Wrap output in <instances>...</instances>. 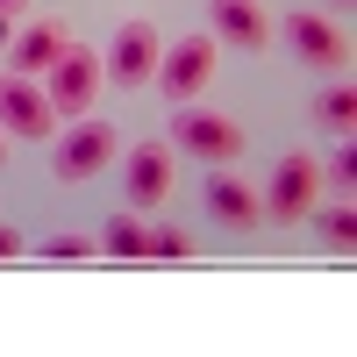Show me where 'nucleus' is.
I'll list each match as a JSON object with an SVG mask.
<instances>
[{
  "mask_svg": "<svg viewBox=\"0 0 357 357\" xmlns=\"http://www.w3.org/2000/svg\"><path fill=\"white\" fill-rule=\"evenodd\" d=\"M15 250H22V236H15V229H0V257H15Z\"/></svg>",
  "mask_w": 357,
  "mask_h": 357,
  "instance_id": "nucleus-19",
  "label": "nucleus"
},
{
  "mask_svg": "<svg viewBox=\"0 0 357 357\" xmlns=\"http://www.w3.org/2000/svg\"><path fill=\"white\" fill-rule=\"evenodd\" d=\"M129 200L136 207H158L172 193V158H165V143H143V151H129Z\"/></svg>",
  "mask_w": 357,
  "mask_h": 357,
  "instance_id": "nucleus-7",
  "label": "nucleus"
},
{
  "mask_svg": "<svg viewBox=\"0 0 357 357\" xmlns=\"http://www.w3.org/2000/svg\"><path fill=\"white\" fill-rule=\"evenodd\" d=\"M65 43H72V36H65L57 22H36V29H22V43H15L8 57H15V72H50L57 57H65Z\"/></svg>",
  "mask_w": 357,
  "mask_h": 357,
  "instance_id": "nucleus-11",
  "label": "nucleus"
},
{
  "mask_svg": "<svg viewBox=\"0 0 357 357\" xmlns=\"http://www.w3.org/2000/svg\"><path fill=\"white\" fill-rule=\"evenodd\" d=\"M107 72H114V86H143L158 72V29L151 22H129L122 36H114V50H107Z\"/></svg>",
  "mask_w": 357,
  "mask_h": 357,
  "instance_id": "nucleus-4",
  "label": "nucleus"
},
{
  "mask_svg": "<svg viewBox=\"0 0 357 357\" xmlns=\"http://www.w3.org/2000/svg\"><path fill=\"white\" fill-rule=\"evenodd\" d=\"M86 250H93L86 236H50V243H43V257H50V264H79Z\"/></svg>",
  "mask_w": 357,
  "mask_h": 357,
  "instance_id": "nucleus-17",
  "label": "nucleus"
},
{
  "mask_svg": "<svg viewBox=\"0 0 357 357\" xmlns=\"http://www.w3.org/2000/svg\"><path fill=\"white\" fill-rule=\"evenodd\" d=\"M321 236H329L336 250H350V243H357V215H350V200H343V207H329V215H321Z\"/></svg>",
  "mask_w": 357,
  "mask_h": 357,
  "instance_id": "nucleus-15",
  "label": "nucleus"
},
{
  "mask_svg": "<svg viewBox=\"0 0 357 357\" xmlns=\"http://www.w3.org/2000/svg\"><path fill=\"white\" fill-rule=\"evenodd\" d=\"M314 178H321V165H314V158H286V165L272 172V193H264V207H272L279 222L307 215V200H314Z\"/></svg>",
  "mask_w": 357,
  "mask_h": 357,
  "instance_id": "nucleus-6",
  "label": "nucleus"
},
{
  "mask_svg": "<svg viewBox=\"0 0 357 357\" xmlns=\"http://www.w3.org/2000/svg\"><path fill=\"white\" fill-rule=\"evenodd\" d=\"M15 8H22V0H0V15H15Z\"/></svg>",
  "mask_w": 357,
  "mask_h": 357,
  "instance_id": "nucleus-20",
  "label": "nucleus"
},
{
  "mask_svg": "<svg viewBox=\"0 0 357 357\" xmlns=\"http://www.w3.org/2000/svg\"><path fill=\"white\" fill-rule=\"evenodd\" d=\"M172 136L186 143L193 158H207V165H236V158H243V129H236L229 114H200V107H186V114H172Z\"/></svg>",
  "mask_w": 357,
  "mask_h": 357,
  "instance_id": "nucleus-2",
  "label": "nucleus"
},
{
  "mask_svg": "<svg viewBox=\"0 0 357 357\" xmlns=\"http://www.w3.org/2000/svg\"><path fill=\"white\" fill-rule=\"evenodd\" d=\"M50 100L36 93V86H22V79H0V129L8 136H50Z\"/></svg>",
  "mask_w": 357,
  "mask_h": 357,
  "instance_id": "nucleus-5",
  "label": "nucleus"
},
{
  "mask_svg": "<svg viewBox=\"0 0 357 357\" xmlns=\"http://www.w3.org/2000/svg\"><path fill=\"white\" fill-rule=\"evenodd\" d=\"M321 122H329L336 136H350V122H357V93H350V86H336V93H321Z\"/></svg>",
  "mask_w": 357,
  "mask_h": 357,
  "instance_id": "nucleus-14",
  "label": "nucleus"
},
{
  "mask_svg": "<svg viewBox=\"0 0 357 357\" xmlns=\"http://www.w3.org/2000/svg\"><path fill=\"white\" fill-rule=\"evenodd\" d=\"M207 207H215L229 229H257V215H264V207L250 200V186H243L236 172H215V178H207Z\"/></svg>",
  "mask_w": 357,
  "mask_h": 357,
  "instance_id": "nucleus-10",
  "label": "nucleus"
},
{
  "mask_svg": "<svg viewBox=\"0 0 357 357\" xmlns=\"http://www.w3.org/2000/svg\"><path fill=\"white\" fill-rule=\"evenodd\" d=\"M207 72H215V36H186L172 57H158V79H165V100H186L207 86Z\"/></svg>",
  "mask_w": 357,
  "mask_h": 357,
  "instance_id": "nucleus-3",
  "label": "nucleus"
},
{
  "mask_svg": "<svg viewBox=\"0 0 357 357\" xmlns=\"http://www.w3.org/2000/svg\"><path fill=\"white\" fill-rule=\"evenodd\" d=\"M143 236H151V229H143L136 215H114L100 243H107V257H143Z\"/></svg>",
  "mask_w": 357,
  "mask_h": 357,
  "instance_id": "nucleus-13",
  "label": "nucleus"
},
{
  "mask_svg": "<svg viewBox=\"0 0 357 357\" xmlns=\"http://www.w3.org/2000/svg\"><path fill=\"white\" fill-rule=\"evenodd\" d=\"M114 158V129H100V122H86L65 151H57V178H93L100 165Z\"/></svg>",
  "mask_w": 357,
  "mask_h": 357,
  "instance_id": "nucleus-8",
  "label": "nucleus"
},
{
  "mask_svg": "<svg viewBox=\"0 0 357 357\" xmlns=\"http://www.w3.org/2000/svg\"><path fill=\"white\" fill-rule=\"evenodd\" d=\"M143 257H186V236H178V229H151V236H143Z\"/></svg>",
  "mask_w": 357,
  "mask_h": 357,
  "instance_id": "nucleus-16",
  "label": "nucleus"
},
{
  "mask_svg": "<svg viewBox=\"0 0 357 357\" xmlns=\"http://www.w3.org/2000/svg\"><path fill=\"white\" fill-rule=\"evenodd\" d=\"M215 29L229 43H264V36H272V22H264L257 0H215Z\"/></svg>",
  "mask_w": 357,
  "mask_h": 357,
  "instance_id": "nucleus-12",
  "label": "nucleus"
},
{
  "mask_svg": "<svg viewBox=\"0 0 357 357\" xmlns=\"http://www.w3.org/2000/svg\"><path fill=\"white\" fill-rule=\"evenodd\" d=\"M286 43L301 50L307 65H343V36H336L321 15H293V22H286Z\"/></svg>",
  "mask_w": 357,
  "mask_h": 357,
  "instance_id": "nucleus-9",
  "label": "nucleus"
},
{
  "mask_svg": "<svg viewBox=\"0 0 357 357\" xmlns=\"http://www.w3.org/2000/svg\"><path fill=\"white\" fill-rule=\"evenodd\" d=\"M336 178H343V186H350V178H357V151H350V143H343V151H336V165H329Z\"/></svg>",
  "mask_w": 357,
  "mask_h": 357,
  "instance_id": "nucleus-18",
  "label": "nucleus"
},
{
  "mask_svg": "<svg viewBox=\"0 0 357 357\" xmlns=\"http://www.w3.org/2000/svg\"><path fill=\"white\" fill-rule=\"evenodd\" d=\"M100 79H107V57L100 50H86V43H65V57L50 65V114L57 122H72V114H86L93 107V93H100Z\"/></svg>",
  "mask_w": 357,
  "mask_h": 357,
  "instance_id": "nucleus-1",
  "label": "nucleus"
}]
</instances>
